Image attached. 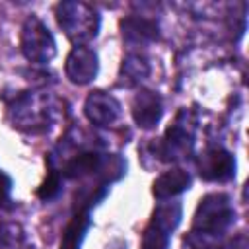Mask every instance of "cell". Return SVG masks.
I'll return each instance as SVG.
<instances>
[{"label":"cell","mask_w":249,"mask_h":249,"mask_svg":"<svg viewBox=\"0 0 249 249\" xmlns=\"http://www.w3.org/2000/svg\"><path fill=\"white\" fill-rule=\"evenodd\" d=\"M60 189H62V173H58L56 169L51 167L49 173H47V177L43 179V183L37 189V196L47 202V200L56 198L58 193H60Z\"/></svg>","instance_id":"ac0fdd59"},{"label":"cell","mask_w":249,"mask_h":249,"mask_svg":"<svg viewBox=\"0 0 249 249\" xmlns=\"http://www.w3.org/2000/svg\"><path fill=\"white\" fill-rule=\"evenodd\" d=\"M195 117L189 109H181L173 124L163 132L156 144V156L161 161H181L193 154L195 148Z\"/></svg>","instance_id":"3957f363"},{"label":"cell","mask_w":249,"mask_h":249,"mask_svg":"<svg viewBox=\"0 0 249 249\" xmlns=\"http://www.w3.org/2000/svg\"><path fill=\"white\" fill-rule=\"evenodd\" d=\"M191 183H193V177L189 171L181 167H173V169L163 171L160 177H156V181L152 183V195L158 200H169L181 195L183 191H187Z\"/></svg>","instance_id":"8fae6325"},{"label":"cell","mask_w":249,"mask_h":249,"mask_svg":"<svg viewBox=\"0 0 249 249\" xmlns=\"http://www.w3.org/2000/svg\"><path fill=\"white\" fill-rule=\"evenodd\" d=\"M10 119L23 132H43L53 123V105L45 95L23 93L10 105Z\"/></svg>","instance_id":"277c9868"},{"label":"cell","mask_w":249,"mask_h":249,"mask_svg":"<svg viewBox=\"0 0 249 249\" xmlns=\"http://www.w3.org/2000/svg\"><path fill=\"white\" fill-rule=\"evenodd\" d=\"M185 245L189 249H224L226 239H224V235H214V233H204V231L191 230L185 235Z\"/></svg>","instance_id":"2e32d148"},{"label":"cell","mask_w":249,"mask_h":249,"mask_svg":"<svg viewBox=\"0 0 249 249\" xmlns=\"http://www.w3.org/2000/svg\"><path fill=\"white\" fill-rule=\"evenodd\" d=\"M54 16L58 27L76 47L88 45L91 39H95L101 27V18L97 10L80 0H64L56 4Z\"/></svg>","instance_id":"6da1fadb"},{"label":"cell","mask_w":249,"mask_h":249,"mask_svg":"<svg viewBox=\"0 0 249 249\" xmlns=\"http://www.w3.org/2000/svg\"><path fill=\"white\" fill-rule=\"evenodd\" d=\"M235 222V208L226 193H208L198 200L193 216L195 231L224 235Z\"/></svg>","instance_id":"7a4b0ae2"},{"label":"cell","mask_w":249,"mask_h":249,"mask_svg":"<svg viewBox=\"0 0 249 249\" xmlns=\"http://www.w3.org/2000/svg\"><path fill=\"white\" fill-rule=\"evenodd\" d=\"M89 226H91L89 210H78L62 231L60 249H80V243L84 241Z\"/></svg>","instance_id":"5bb4252c"},{"label":"cell","mask_w":249,"mask_h":249,"mask_svg":"<svg viewBox=\"0 0 249 249\" xmlns=\"http://www.w3.org/2000/svg\"><path fill=\"white\" fill-rule=\"evenodd\" d=\"M105 154L97 150H84L76 156H72L64 167H62V177L66 179H82L88 175H97L101 165H103Z\"/></svg>","instance_id":"7c38bea8"},{"label":"cell","mask_w":249,"mask_h":249,"mask_svg":"<svg viewBox=\"0 0 249 249\" xmlns=\"http://www.w3.org/2000/svg\"><path fill=\"white\" fill-rule=\"evenodd\" d=\"M119 27H121L123 41L132 49L148 47L160 39L158 23L150 18H144V16H128V18L121 19Z\"/></svg>","instance_id":"9c48e42d"},{"label":"cell","mask_w":249,"mask_h":249,"mask_svg":"<svg viewBox=\"0 0 249 249\" xmlns=\"http://www.w3.org/2000/svg\"><path fill=\"white\" fill-rule=\"evenodd\" d=\"M196 169L204 181L226 183V181H231L235 177L237 163H235V158L231 156V152H228L226 148L210 146L198 156Z\"/></svg>","instance_id":"8992f818"},{"label":"cell","mask_w":249,"mask_h":249,"mask_svg":"<svg viewBox=\"0 0 249 249\" xmlns=\"http://www.w3.org/2000/svg\"><path fill=\"white\" fill-rule=\"evenodd\" d=\"M84 113L95 126H113L121 117V103L115 95L95 89L86 97Z\"/></svg>","instance_id":"ba28073f"},{"label":"cell","mask_w":249,"mask_h":249,"mask_svg":"<svg viewBox=\"0 0 249 249\" xmlns=\"http://www.w3.org/2000/svg\"><path fill=\"white\" fill-rule=\"evenodd\" d=\"M12 202V179L0 169V206H8Z\"/></svg>","instance_id":"ffe728a7"},{"label":"cell","mask_w":249,"mask_h":249,"mask_svg":"<svg viewBox=\"0 0 249 249\" xmlns=\"http://www.w3.org/2000/svg\"><path fill=\"white\" fill-rule=\"evenodd\" d=\"M132 119L140 128H154L163 115V101L152 89H138L132 97Z\"/></svg>","instance_id":"30bf717a"},{"label":"cell","mask_w":249,"mask_h":249,"mask_svg":"<svg viewBox=\"0 0 249 249\" xmlns=\"http://www.w3.org/2000/svg\"><path fill=\"white\" fill-rule=\"evenodd\" d=\"M224 249H247V239H245V235L235 237L233 243H231L230 247H224Z\"/></svg>","instance_id":"44dd1931"},{"label":"cell","mask_w":249,"mask_h":249,"mask_svg":"<svg viewBox=\"0 0 249 249\" xmlns=\"http://www.w3.org/2000/svg\"><path fill=\"white\" fill-rule=\"evenodd\" d=\"M183 218V206L179 200H171V202H161L156 206L150 224L161 228L167 233H173L177 230V226L181 224Z\"/></svg>","instance_id":"9a60e30c"},{"label":"cell","mask_w":249,"mask_h":249,"mask_svg":"<svg viewBox=\"0 0 249 249\" xmlns=\"http://www.w3.org/2000/svg\"><path fill=\"white\" fill-rule=\"evenodd\" d=\"M25 231L16 222L0 224V249H23Z\"/></svg>","instance_id":"e0dca14e"},{"label":"cell","mask_w":249,"mask_h":249,"mask_svg":"<svg viewBox=\"0 0 249 249\" xmlns=\"http://www.w3.org/2000/svg\"><path fill=\"white\" fill-rule=\"evenodd\" d=\"M64 72L66 78L72 84L78 86H86L89 82L95 80L97 72H99V58L97 53L86 45H78L72 47V51L66 56V64H64Z\"/></svg>","instance_id":"52a82bcc"},{"label":"cell","mask_w":249,"mask_h":249,"mask_svg":"<svg viewBox=\"0 0 249 249\" xmlns=\"http://www.w3.org/2000/svg\"><path fill=\"white\" fill-rule=\"evenodd\" d=\"M169 237H171V233L163 231L161 228H158L154 224H148V228L144 230V235H142L140 249H167Z\"/></svg>","instance_id":"d6986e66"},{"label":"cell","mask_w":249,"mask_h":249,"mask_svg":"<svg viewBox=\"0 0 249 249\" xmlns=\"http://www.w3.org/2000/svg\"><path fill=\"white\" fill-rule=\"evenodd\" d=\"M19 49L29 62L47 64L56 56V41L43 19L31 16L21 25Z\"/></svg>","instance_id":"5b68a950"},{"label":"cell","mask_w":249,"mask_h":249,"mask_svg":"<svg viewBox=\"0 0 249 249\" xmlns=\"http://www.w3.org/2000/svg\"><path fill=\"white\" fill-rule=\"evenodd\" d=\"M150 74V62L144 54L140 53H128L123 62H121V70H119V84L132 88L138 86L140 82H144Z\"/></svg>","instance_id":"4fadbf2b"}]
</instances>
